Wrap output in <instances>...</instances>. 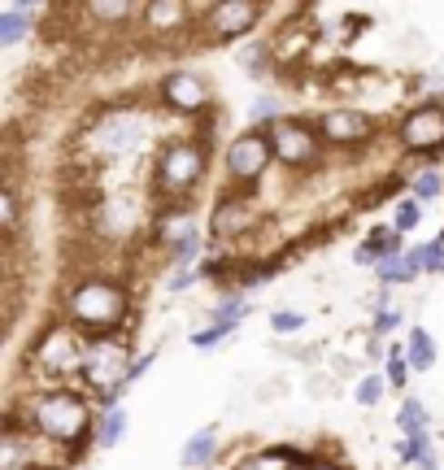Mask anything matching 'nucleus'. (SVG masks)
<instances>
[{"label": "nucleus", "mask_w": 444, "mask_h": 470, "mask_svg": "<svg viewBox=\"0 0 444 470\" xmlns=\"http://www.w3.org/2000/svg\"><path fill=\"white\" fill-rule=\"evenodd\" d=\"M166 97L183 105V109H197V105H205V83L197 75H175L166 83Z\"/></svg>", "instance_id": "7"}, {"label": "nucleus", "mask_w": 444, "mask_h": 470, "mask_svg": "<svg viewBox=\"0 0 444 470\" xmlns=\"http://www.w3.org/2000/svg\"><path fill=\"white\" fill-rule=\"evenodd\" d=\"M70 310L79 313L83 322H114L122 313V301L105 283H83V288H75V296H70Z\"/></svg>", "instance_id": "2"}, {"label": "nucleus", "mask_w": 444, "mask_h": 470, "mask_svg": "<svg viewBox=\"0 0 444 470\" xmlns=\"http://www.w3.org/2000/svg\"><path fill=\"white\" fill-rule=\"evenodd\" d=\"M288 466V457H283L279 449H270V453H257V457H248L240 470H283Z\"/></svg>", "instance_id": "18"}, {"label": "nucleus", "mask_w": 444, "mask_h": 470, "mask_svg": "<svg viewBox=\"0 0 444 470\" xmlns=\"http://www.w3.org/2000/svg\"><path fill=\"white\" fill-rule=\"evenodd\" d=\"M214 457V427H205V431H197L192 440H187V449H183V466H205Z\"/></svg>", "instance_id": "11"}, {"label": "nucleus", "mask_w": 444, "mask_h": 470, "mask_svg": "<svg viewBox=\"0 0 444 470\" xmlns=\"http://www.w3.org/2000/svg\"><path fill=\"white\" fill-rule=\"evenodd\" d=\"M75 335H66V332H53L48 340H44V349H40V366L44 371H53V374H66L70 366H75Z\"/></svg>", "instance_id": "6"}, {"label": "nucleus", "mask_w": 444, "mask_h": 470, "mask_svg": "<svg viewBox=\"0 0 444 470\" xmlns=\"http://www.w3.org/2000/svg\"><path fill=\"white\" fill-rule=\"evenodd\" d=\"M253 18H257V9H248V5H222V9H214L218 36H236V31H240V26H248Z\"/></svg>", "instance_id": "10"}, {"label": "nucleus", "mask_w": 444, "mask_h": 470, "mask_svg": "<svg viewBox=\"0 0 444 470\" xmlns=\"http://www.w3.org/2000/svg\"><path fill=\"white\" fill-rule=\"evenodd\" d=\"M227 332H231V327H218V322H214L209 332H197V335H192V344H197V349H214V344H218Z\"/></svg>", "instance_id": "25"}, {"label": "nucleus", "mask_w": 444, "mask_h": 470, "mask_svg": "<svg viewBox=\"0 0 444 470\" xmlns=\"http://www.w3.org/2000/svg\"><path fill=\"white\" fill-rule=\"evenodd\" d=\"M366 127H370V122H366L362 114H348V109H336V114L323 118V131L331 139H353V136H362Z\"/></svg>", "instance_id": "8"}, {"label": "nucleus", "mask_w": 444, "mask_h": 470, "mask_svg": "<svg viewBox=\"0 0 444 470\" xmlns=\"http://www.w3.org/2000/svg\"><path fill=\"white\" fill-rule=\"evenodd\" d=\"M197 166H201V153H197V148H175V157H170V183H192V179H197Z\"/></svg>", "instance_id": "12"}, {"label": "nucleus", "mask_w": 444, "mask_h": 470, "mask_svg": "<svg viewBox=\"0 0 444 470\" xmlns=\"http://www.w3.org/2000/svg\"><path fill=\"white\" fill-rule=\"evenodd\" d=\"M197 244H201V240H197V235L187 231V235H179V244H175V257H179V261H187V257L197 253Z\"/></svg>", "instance_id": "28"}, {"label": "nucleus", "mask_w": 444, "mask_h": 470, "mask_svg": "<svg viewBox=\"0 0 444 470\" xmlns=\"http://www.w3.org/2000/svg\"><path fill=\"white\" fill-rule=\"evenodd\" d=\"M436 192H440V175H431V170H427V175L414 179V196H419V200H431Z\"/></svg>", "instance_id": "22"}, {"label": "nucleus", "mask_w": 444, "mask_h": 470, "mask_svg": "<svg viewBox=\"0 0 444 470\" xmlns=\"http://www.w3.org/2000/svg\"><path fill=\"white\" fill-rule=\"evenodd\" d=\"M379 279L384 283H405V257H379Z\"/></svg>", "instance_id": "19"}, {"label": "nucleus", "mask_w": 444, "mask_h": 470, "mask_svg": "<svg viewBox=\"0 0 444 470\" xmlns=\"http://www.w3.org/2000/svg\"><path fill=\"white\" fill-rule=\"evenodd\" d=\"M405 371H409V362L401 357V349H392V352H388V383H397V388H401Z\"/></svg>", "instance_id": "21"}, {"label": "nucleus", "mask_w": 444, "mask_h": 470, "mask_svg": "<svg viewBox=\"0 0 444 470\" xmlns=\"http://www.w3.org/2000/svg\"><path fill=\"white\" fill-rule=\"evenodd\" d=\"M405 362L414 366V371H431L436 366V344H431V335L419 327V332H409V352H405Z\"/></svg>", "instance_id": "9"}, {"label": "nucleus", "mask_w": 444, "mask_h": 470, "mask_svg": "<svg viewBox=\"0 0 444 470\" xmlns=\"http://www.w3.org/2000/svg\"><path fill=\"white\" fill-rule=\"evenodd\" d=\"M401 457H405V462H419L423 470L436 466V457H431V440H427V435H414V440H405V444H401Z\"/></svg>", "instance_id": "16"}, {"label": "nucleus", "mask_w": 444, "mask_h": 470, "mask_svg": "<svg viewBox=\"0 0 444 470\" xmlns=\"http://www.w3.org/2000/svg\"><path fill=\"white\" fill-rule=\"evenodd\" d=\"M409 227H419V205H414V200H401V205H397V231H409Z\"/></svg>", "instance_id": "23"}, {"label": "nucleus", "mask_w": 444, "mask_h": 470, "mask_svg": "<svg viewBox=\"0 0 444 470\" xmlns=\"http://www.w3.org/2000/svg\"><path fill=\"white\" fill-rule=\"evenodd\" d=\"M35 423H40L48 435L70 440V435H83V427H87V410H83L79 396L53 392V396H44L40 405H35Z\"/></svg>", "instance_id": "1"}, {"label": "nucleus", "mask_w": 444, "mask_h": 470, "mask_svg": "<svg viewBox=\"0 0 444 470\" xmlns=\"http://www.w3.org/2000/svg\"><path fill=\"white\" fill-rule=\"evenodd\" d=\"M370 249H375L379 257H397V249H401V240H397V231H384V227H379V231L370 235Z\"/></svg>", "instance_id": "20"}, {"label": "nucleus", "mask_w": 444, "mask_h": 470, "mask_svg": "<svg viewBox=\"0 0 444 470\" xmlns=\"http://www.w3.org/2000/svg\"><path fill=\"white\" fill-rule=\"evenodd\" d=\"M192 279H197V274H187V271H183L179 279H175V283H170V288H175V292H183V288H192Z\"/></svg>", "instance_id": "30"}, {"label": "nucleus", "mask_w": 444, "mask_h": 470, "mask_svg": "<svg viewBox=\"0 0 444 470\" xmlns=\"http://www.w3.org/2000/svg\"><path fill=\"white\" fill-rule=\"evenodd\" d=\"M22 18H26V9H5L0 14V44H14L22 36Z\"/></svg>", "instance_id": "17"}, {"label": "nucleus", "mask_w": 444, "mask_h": 470, "mask_svg": "<svg viewBox=\"0 0 444 470\" xmlns=\"http://www.w3.org/2000/svg\"><path fill=\"white\" fill-rule=\"evenodd\" d=\"M397 322H401V313H397V310H384L379 318H375V332H397Z\"/></svg>", "instance_id": "29"}, {"label": "nucleus", "mask_w": 444, "mask_h": 470, "mask_svg": "<svg viewBox=\"0 0 444 470\" xmlns=\"http://www.w3.org/2000/svg\"><path fill=\"white\" fill-rule=\"evenodd\" d=\"M397 423H401V431L409 435V440H414V435H427V410L419 405V401H414V396H409V401L401 405Z\"/></svg>", "instance_id": "13"}, {"label": "nucleus", "mask_w": 444, "mask_h": 470, "mask_svg": "<svg viewBox=\"0 0 444 470\" xmlns=\"http://www.w3.org/2000/svg\"><path fill=\"white\" fill-rule=\"evenodd\" d=\"M444 139V109H423L405 122V144L409 148H436Z\"/></svg>", "instance_id": "5"}, {"label": "nucleus", "mask_w": 444, "mask_h": 470, "mask_svg": "<svg viewBox=\"0 0 444 470\" xmlns=\"http://www.w3.org/2000/svg\"><path fill=\"white\" fill-rule=\"evenodd\" d=\"M266 161H270V144H266L257 131H248V136H240L236 144H231V153H227V166L236 170L240 179H253L266 170Z\"/></svg>", "instance_id": "3"}, {"label": "nucleus", "mask_w": 444, "mask_h": 470, "mask_svg": "<svg viewBox=\"0 0 444 470\" xmlns=\"http://www.w3.org/2000/svg\"><path fill=\"white\" fill-rule=\"evenodd\" d=\"M275 114H279V100H270V97L253 100V118H257V122H266V118H275Z\"/></svg>", "instance_id": "27"}, {"label": "nucleus", "mask_w": 444, "mask_h": 470, "mask_svg": "<svg viewBox=\"0 0 444 470\" xmlns=\"http://www.w3.org/2000/svg\"><path fill=\"white\" fill-rule=\"evenodd\" d=\"M244 227V205H222L218 214H214V222H209V231L214 235H231Z\"/></svg>", "instance_id": "15"}, {"label": "nucleus", "mask_w": 444, "mask_h": 470, "mask_svg": "<svg viewBox=\"0 0 444 470\" xmlns=\"http://www.w3.org/2000/svg\"><path fill=\"white\" fill-rule=\"evenodd\" d=\"M301 322H305L301 313H270V327H275V332H297Z\"/></svg>", "instance_id": "26"}, {"label": "nucleus", "mask_w": 444, "mask_h": 470, "mask_svg": "<svg viewBox=\"0 0 444 470\" xmlns=\"http://www.w3.org/2000/svg\"><path fill=\"white\" fill-rule=\"evenodd\" d=\"M122 431H126V410H122V405H109V410H105V423H101V444L105 449L118 444Z\"/></svg>", "instance_id": "14"}, {"label": "nucleus", "mask_w": 444, "mask_h": 470, "mask_svg": "<svg viewBox=\"0 0 444 470\" xmlns=\"http://www.w3.org/2000/svg\"><path fill=\"white\" fill-rule=\"evenodd\" d=\"M379 396H384V379H362V383H358V401H362V405H375Z\"/></svg>", "instance_id": "24"}, {"label": "nucleus", "mask_w": 444, "mask_h": 470, "mask_svg": "<svg viewBox=\"0 0 444 470\" xmlns=\"http://www.w3.org/2000/svg\"><path fill=\"white\" fill-rule=\"evenodd\" d=\"M270 148L279 153V161H305V157L314 153V136L305 131V127H297V122H283V127H275V139H270Z\"/></svg>", "instance_id": "4"}, {"label": "nucleus", "mask_w": 444, "mask_h": 470, "mask_svg": "<svg viewBox=\"0 0 444 470\" xmlns=\"http://www.w3.org/2000/svg\"><path fill=\"white\" fill-rule=\"evenodd\" d=\"M327 470H331V466H327Z\"/></svg>", "instance_id": "31"}]
</instances>
